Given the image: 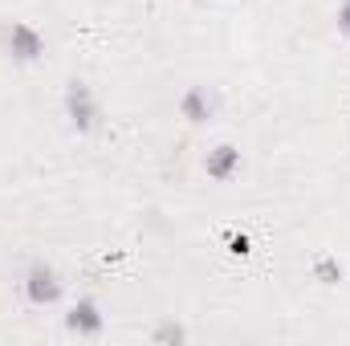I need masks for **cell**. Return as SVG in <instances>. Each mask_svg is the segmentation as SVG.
Wrapping results in <instances>:
<instances>
[{
	"mask_svg": "<svg viewBox=\"0 0 350 346\" xmlns=\"http://www.w3.org/2000/svg\"><path fill=\"white\" fill-rule=\"evenodd\" d=\"M25 297H29L33 306H53V302L62 297V277H57L45 261H37V265L25 273Z\"/></svg>",
	"mask_w": 350,
	"mask_h": 346,
	"instance_id": "7a4b0ae2",
	"label": "cell"
},
{
	"mask_svg": "<svg viewBox=\"0 0 350 346\" xmlns=\"http://www.w3.org/2000/svg\"><path fill=\"white\" fill-rule=\"evenodd\" d=\"M155 338H183V330H179L175 322H163V326L155 330Z\"/></svg>",
	"mask_w": 350,
	"mask_h": 346,
	"instance_id": "9c48e42d",
	"label": "cell"
},
{
	"mask_svg": "<svg viewBox=\"0 0 350 346\" xmlns=\"http://www.w3.org/2000/svg\"><path fill=\"white\" fill-rule=\"evenodd\" d=\"M232 253H241V257H245V253H249V241H245V237H232Z\"/></svg>",
	"mask_w": 350,
	"mask_h": 346,
	"instance_id": "30bf717a",
	"label": "cell"
},
{
	"mask_svg": "<svg viewBox=\"0 0 350 346\" xmlns=\"http://www.w3.org/2000/svg\"><path fill=\"white\" fill-rule=\"evenodd\" d=\"M314 273H318L322 285H334V281L342 277V265H338L334 257H322V261H314Z\"/></svg>",
	"mask_w": 350,
	"mask_h": 346,
	"instance_id": "52a82bcc",
	"label": "cell"
},
{
	"mask_svg": "<svg viewBox=\"0 0 350 346\" xmlns=\"http://www.w3.org/2000/svg\"><path fill=\"white\" fill-rule=\"evenodd\" d=\"M66 326L74 330V334H86V338H94V334H102V326H106V318L98 314V306L90 302V297H82L70 314H66Z\"/></svg>",
	"mask_w": 350,
	"mask_h": 346,
	"instance_id": "277c9868",
	"label": "cell"
},
{
	"mask_svg": "<svg viewBox=\"0 0 350 346\" xmlns=\"http://www.w3.org/2000/svg\"><path fill=\"white\" fill-rule=\"evenodd\" d=\"M66 110H70V118H74L78 131H94L98 127V102H94V94H90L86 82H70V90H66Z\"/></svg>",
	"mask_w": 350,
	"mask_h": 346,
	"instance_id": "3957f363",
	"label": "cell"
},
{
	"mask_svg": "<svg viewBox=\"0 0 350 346\" xmlns=\"http://www.w3.org/2000/svg\"><path fill=\"white\" fill-rule=\"evenodd\" d=\"M241 168V151L237 147H216V151H208V159H204V172L212 175V179H228V175Z\"/></svg>",
	"mask_w": 350,
	"mask_h": 346,
	"instance_id": "8992f818",
	"label": "cell"
},
{
	"mask_svg": "<svg viewBox=\"0 0 350 346\" xmlns=\"http://www.w3.org/2000/svg\"><path fill=\"white\" fill-rule=\"evenodd\" d=\"M0 41H4V49H8V57H16V62H37V57L45 53V37H41L33 25H25V21L4 25Z\"/></svg>",
	"mask_w": 350,
	"mask_h": 346,
	"instance_id": "6da1fadb",
	"label": "cell"
},
{
	"mask_svg": "<svg viewBox=\"0 0 350 346\" xmlns=\"http://www.w3.org/2000/svg\"><path fill=\"white\" fill-rule=\"evenodd\" d=\"M338 33L350 41V0H342V4H338Z\"/></svg>",
	"mask_w": 350,
	"mask_h": 346,
	"instance_id": "ba28073f",
	"label": "cell"
},
{
	"mask_svg": "<svg viewBox=\"0 0 350 346\" xmlns=\"http://www.w3.org/2000/svg\"><path fill=\"white\" fill-rule=\"evenodd\" d=\"M212 106H216V102H212V94L204 86H191L183 94V102H179V110H183L187 122H208V118H212Z\"/></svg>",
	"mask_w": 350,
	"mask_h": 346,
	"instance_id": "5b68a950",
	"label": "cell"
}]
</instances>
